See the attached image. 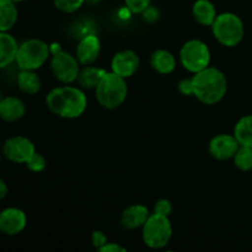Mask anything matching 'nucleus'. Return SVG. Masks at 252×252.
<instances>
[{
	"mask_svg": "<svg viewBox=\"0 0 252 252\" xmlns=\"http://www.w3.org/2000/svg\"><path fill=\"white\" fill-rule=\"evenodd\" d=\"M100 252H126L127 249L115 243H107L98 250Z\"/></svg>",
	"mask_w": 252,
	"mask_h": 252,
	"instance_id": "nucleus-31",
	"label": "nucleus"
},
{
	"mask_svg": "<svg viewBox=\"0 0 252 252\" xmlns=\"http://www.w3.org/2000/svg\"><path fill=\"white\" fill-rule=\"evenodd\" d=\"M192 15L194 20L203 26H212L218 16L216 6L211 0H196L192 6Z\"/></svg>",
	"mask_w": 252,
	"mask_h": 252,
	"instance_id": "nucleus-18",
	"label": "nucleus"
},
{
	"mask_svg": "<svg viewBox=\"0 0 252 252\" xmlns=\"http://www.w3.org/2000/svg\"><path fill=\"white\" fill-rule=\"evenodd\" d=\"M234 165L240 171H251L252 170V148L240 145L233 158Z\"/></svg>",
	"mask_w": 252,
	"mask_h": 252,
	"instance_id": "nucleus-23",
	"label": "nucleus"
},
{
	"mask_svg": "<svg viewBox=\"0 0 252 252\" xmlns=\"http://www.w3.org/2000/svg\"><path fill=\"white\" fill-rule=\"evenodd\" d=\"M27 225V217L22 209L7 207L0 211V233L7 236L19 235Z\"/></svg>",
	"mask_w": 252,
	"mask_h": 252,
	"instance_id": "nucleus-10",
	"label": "nucleus"
},
{
	"mask_svg": "<svg viewBox=\"0 0 252 252\" xmlns=\"http://www.w3.org/2000/svg\"><path fill=\"white\" fill-rule=\"evenodd\" d=\"M54 6L62 12H66V14H71L75 12L83 6L85 0H53Z\"/></svg>",
	"mask_w": 252,
	"mask_h": 252,
	"instance_id": "nucleus-24",
	"label": "nucleus"
},
{
	"mask_svg": "<svg viewBox=\"0 0 252 252\" xmlns=\"http://www.w3.org/2000/svg\"><path fill=\"white\" fill-rule=\"evenodd\" d=\"M211 27L217 41L221 46L229 48L240 44L245 36V26L243 20L234 12L219 14Z\"/></svg>",
	"mask_w": 252,
	"mask_h": 252,
	"instance_id": "nucleus-4",
	"label": "nucleus"
},
{
	"mask_svg": "<svg viewBox=\"0 0 252 252\" xmlns=\"http://www.w3.org/2000/svg\"><path fill=\"white\" fill-rule=\"evenodd\" d=\"M240 144L234 134H218L209 142L208 152L217 160L233 159Z\"/></svg>",
	"mask_w": 252,
	"mask_h": 252,
	"instance_id": "nucleus-12",
	"label": "nucleus"
},
{
	"mask_svg": "<svg viewBox=\"0 0 252 252\" xmlns=\"http://www.w3.org/2000/svg\"><path fill=\"white\" fill-rule=\"evenodd\" d=\"M193 96L204 105H216L228 91V80L224 73L214 66H207L192 76Z\"/></svg>",
	"mask_w": 252,
	"mask_h": 252,
	"instance_id": "nucleus-2",
	"label": "nucleus"
},
{
	"mask_svg": "<svg viewBox=\"0 0 252 252\" xmlns=\"http://www.w3.org/2000/svg\"><path fill=\"white\" fill-rule=\"evenodd\" d=\"M51 57V70L56 79L63 84H71L78 80L80 63L76 56H71L68 52L61 49Z\"/></svg>",
	"mask_w": 252,
	"mask_h": 252,
	"instance_id": "nucleus-8",
	"label": "nucleus"
},
{
	"mask_svg": "<svg viewBox=\"0 0 252 252\" xmlns=\"http://www.w3.org/2000/svg\"><path fill=\"white\" fill-rule=\"evenodd\" d=\"M2 157L14 164H26L36 153V148L31 139L24 135H14L7 138L1 147Z\"/></svg>",
	"mask_w": 252,
	"mask_h": 252,
	"instance_id": "nucleus-9",
	"label": "nucleus"
},
{
	"mask_svg": "<svg viewBox=\"0 0 252 252\" xmlns=\"http://www.w3.org/2000/svg\"><path fill=\"white\" fill-rule=\"evenodd\" d=\"M51 57V48L47 42L39 38H30L19 44L16 65L20 70H37L44 65Z\"/></svg>",
	"mask_w": 252,
	"mask_h": 252,
	"instance_id": "nucleus-5",
	"label": "nucleus"
},
{
	"mask_svg": "<svg viewBox=\"0 0 252 252\" xmlns=\"http://www.w3.org/2000/svg\"><path fill=\"white\" fill-rule=\"evenodd\" d=\"M91 241H93V245H94V248L96 249V250H100V249L102 248L105 244L108 243L107 236H106L105 234H103L102 231H100V230L94 231L93 235H91Z\"/></svg>",
	"mask_w": 252,
	"mask_h": 252,
	"instance_id": "nucleus-28",
	"label": "nucleus"
},
{
	"mask_svg": "<svg viewBox=\"0 0 252 252\" xmlns=\"http://www.w3.org/2000/svg\"><path fill=\"white\" fill-rule=\"evenodd\" d=\"M172 212V206H171V202L169 199H158L154 204V212L153 213H157V214H161V216H166L169 217Z\"/></svg>",
	"mask_w": 252,
	"mask_h": 252,
	"instance_id": "nucleus-27",
	"label": "nucleus"
},
{
	"mask_svg": "<svg viewBox=\"0 0 252 252\" xmlns=\"http://www.w3.org/2000/svg\"><path fill=\"white\" fill-rule=\"evenodd\" d=\"M152 0H125L126 9L132 14H142L150 6Z\"/></svg>",
	"mask_w": 252,
	"mask_h": 252,
	"instance_id": "nucleus-26",
	"label": "nucleus"
},
{
	"mask_svg": "<svg viewBox=\"0 0 252 252\" xmlns=\"http://www.w3.org/2000/svg\"><path fill=\"white\" fill-rule=\"evenodd\" d=\"M128 86L126 79L113 71H107L95 88L97 102L106 110H115L126 101Z\"/></svg>",
	"mask_w": 252,
	"mask_h": 252,
	"instance_id": "nucleus-3",
	"label": "nucleus"
},
{
	"mask_svg": "<svg viewBox=\"0 0 252 252\" xmlns=\"http://www.w3.org/2000/svg\"><path fill=\"white\" fill-rule=\"evenodd\" d=\"M149 209L143 204H132L127 207L121 214V225L127 230L142 228L149 218Z\"/></svg>",
	"mask_w": 252,
	"mask_h": 252,
	"instance_id": "nucleus-15",
	"label": "nucleus"
},
{
	"mask_svg": "<svg viewBox=\"0 0 252 252\" xmlns=\"http://www.w3.org/2000/svg\"><path fill=\"white\" fill-rule=\"evenodd\" d=\"M179 91L185 96L193 95V81H192V78L182 79L179 83Z\"/></svg>",
	"mask_w": 252,
	"mask_h": 252,
	"instance_id": "nucleus-29",
	"label": "nucleus"
},
{
	"mask_svg": "<svg viewBox=\"0 0 252 252\" xmlns=\"http://www.w3.org/2000/svg\"><path fill=\"white\" fill-rule=\"evenodd\" d=\"M20 91L26 95H36L41 91L42 81L36 70H20L16 76Z\"/></svg>",
	"mask_w": 252,
	"mask_h": 252,
	"instance_id": "nucleus-19",
	"label": "nucleus"
},
{
	"mask_svg": "<svg viewBox=\"0 0 252 252\" xmlns=\"http://www.w3.org/2000/svg\"><path fill=\"white\" fill-rule=\"evenodd\" d=\"M48 110L62 118H78L88 107V97L81 89L65 85L54 88L46 96Z\"/></svg>",
	"mask_w": 252,
	"mask_h": 252,
	"instance_id": "nucleus-1",
	"label": "nucleus"
},
{
	"mask_svg": "<svg viewBox=\"0 0 252 252\" xmlns=\"http://www.w3.org/2000/svg\"><path fill=\"white\" fill-rule=\"evenodd\" d=\"M101 53V42L96 34H86L76 47V58L83 65H91L98 59Z\"/></svg>",
	"mask_w": 252,
	"mask_h": 252,
	"instance_id": "nucleus-13",
	"label": "nucleus"
},
{
	"mask_svg": "<svg viewBox=\"0 0 252 252\" xmlns=\"http://www.w3.org/2000/svg\"><path fill=\"white\" fill-rule=\"evenodd\" d=\"M234 137L239 144L252 148V115H246L236 122L234 127Z\"/></svg>",
	"mask_w": 252,
	"mask_h": 252,
	"instance_id": "nucleus-22",
	"label": "nucleus"
},
{
	"mask_svg": "<svg viewBox=\"0 0 252 252\" xmlns=\"http://www.w3.org/2000/svg\"><path fill=\"white\" fill-rule=\"evenodd\" d=\"M172 236V225L169 217L153 213L142 226V238L145 245L154 250L165 248Z\"/></svg>",
	"mask_w": 252,
	"mask_h": 252,
	"instance_id": "nucleus-6",
	"label": "nucleus"
},
{
	"mask_svg": "<svg viewBox=\"0 0 252 252\" xmlns=\"http://www.w3.org/2000/svg\"><path fill=\"white\" fill-rule=\"evenodd\" d=\"M17 2L14 0H0V31L9 32L19 20Z\"/></svg>",
	"mask_w": 252,
	"mask_h": 252,
	"instance_id": "nucleus-20",
	"label": "nucleus"
},
{
	"mask_svg": "<svg viewBox=\"0 0 252 252\" xmlns=\"http://www.w3.org/2000/svg\"><path fill=\"white\" fill-rule=\"evenodd\" d=\"M150 65L157 73L161 75L171 74L176 68V59L171 52L166 49H158L150 57Z\"/></svg>",
	"mask_w": 252,
	"mask_h": 252,
	"instance_id": "nucleus-17",
	"label": "nucleus"
},
{
	"mask_svg": "<svg viewBox=\"0 0 252 252\" xmlns=\"http://www.w3.org/2000/svg\"><path fill=\"white\" fill-rule=\"evenodd\" d=\"M139 57L132 49H123L117 52L111 61V70L117 75L127 79L134 75L139 68Z\"/></svg>",
	"mask_w": 252,
	"mask_h": 252,
	"instance_id": "nucleus-11",
	"label": "nucleus"
},
{
	"mask_svg": "<svg viewBox=\"0 0 252 252\" xmlns=\"http://www.w3.org/2000/svg\"><path fill=\"white\" fill-rule=\"evenodd\" d=\"M142 15H143V20L147 22H150V24H152V22H155L158 19H159V11H158L155 7H152V6L148 7L147 10H144V11L142 12Z\"/></svg>",
	"mask_w": 252,
	"mask_h": 252,
	"instance_id": "nucleus-30",
	"label": "nucleus"
},
{
	"mask_svg": "<svg viewBox=\"0 0 252 252\" xmlns=\"http://www.w3.org/2000/svg\"><path fill=\"white\" fill-rule=\"evenodd\" d=\"M7 193H9V187H7V184L1 179V177H0V201L6 198Z\"/></svg>",
	"mask_w": 252,
	"mask_h": 252,
	"instance_id": "nucleus-32",
	"label": "nucleus"
},
{
	"mask_svg": "<svg viewBox=\"0 0 252 252\" xmlns=\"http://www.w3.org/2000/svg\"><path fill=\"white\" fill-rule=\"evenodd\" d=\"M26 115V106L20 97L4 96L0 100V120L4 122H16Z\"/></svg>",
	"mask_w": 252,
	"mask_h": 252,
	"instance_id": "nucleus-14",
	"label": "nucleus"
},
{
	"mask_svg": "<svg viewBox=\"0 0 252 252\" xmlns=\"http://www.w3.org/2000/svg\"><path fill=\"white\" fill-rule=\"evenodd\" d=\"M25 165H26V167L31 172H42L46 169L47 161L46 158H44L43 155L36 152L31 158H30V160Z\"/></svg>",
	"mask_w": 252,
	"mask_h": 252,
	"instance_id": "nucleus-25",
	"label": "nucleus"
},
{
	"mask_svg": "<svg viewBox=\"0 0 252 252\" xmlns=\"http://www.w3.org/2000/svg\"><path fill=\"white\" fill-rule=\"evenodd\" d=\"M1 158H2V153L1 150H0V162H1Z\"/></svg>",
	"mask_w": 252,
	"mask_h": 252,
	"instance_id": "nucleus-35",
	"label": "nucleus"
},
{
	"mask_svg": "<svg viewBox=\"0 0 252 252\" xmlns=\"http://www.w3.org/2000/svg\"><path fill=\"white\" fill-rule=\"evenodd\" d=\"M180 62L189 73H198L211 63V51L201 39H189L180 49Z\"/></svg>",
	"mask_w": 252,
	"mask_h": 252,
	"instance_id": "nucleus-7",
	"label": "nucleus"
},
{
	"mask_svg": "<svg viewBox=\"0 0 252 252\" xmlns=\"http://www.w3.org/2000/svg\"><path fill=\"white\" fill-rule=\"evenodd\" d=\"M15 2H22V1H27V0H14Z\"/></svg>",
	"mask_w": 252,
	"mask_h": 252,
	"instance_id": "nucleus-34",
	"label": "nucleus"
},
{
	"mask_svg": "<svg viewBox=\"0 0 252 252\" xmlns=\"http://www.w3.org/2000/svg\"><path fill=\"white\" fill-rule=\"evenodd\" d=\"M19 43L10 32L0 31V70L7 68L16 61Z\"/></svg>",
	"mask_w": 252,
	"mask_h": 252,
	"instance_id": "nucleus-16",
	"label": "nucleus"
},
{
	"mask_svg": "<svg viewBox=\"0 0 252 252\" xmlns=\"http://www.w3.org/2000/svg\"><path fill=\"white\" fill-rule=\"evenodd\" d=\"M2 97H4V95H2V91H1V89H0V100H1Z\"/></svg>",
	"mask_w": 252,
	"mask_h": 252,
	"instance_id": "nucleus-33",
	"label": "nucleus"
},
{
	"mask_svg": "<svg viewBox=\"0 0 252 252\" xmlns=\"http://www.w3.org/2000/svg\"><path fill=\"white\" fill-rule=\"evenodd\" d=\"M106 73L107 71L105 69L96 68V66L93 65H85L79 71V85L83 89H95Z\"/></svg>",
	"mask_w": 252,
	"mask_h": 252,
	"instance_id": "nucleus-21",
	"label": "nucleus"
}]
</instances>
